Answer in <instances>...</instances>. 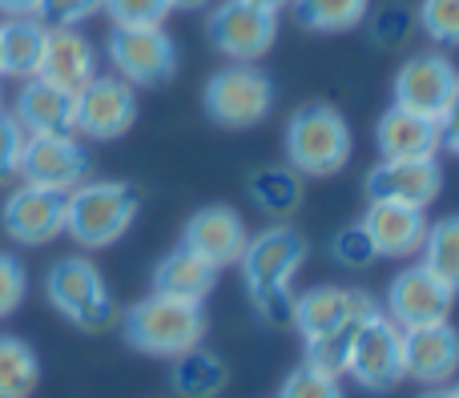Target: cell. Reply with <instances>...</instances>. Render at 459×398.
Returning a JSON list of instances; mask_svg holds the SVG:
<instances>
[{
	"label": "cell",
	"instance_id": "f35d334b",
	"mask_svg": "<svg viewBox=\"0 0 459 398\" xmlns=\"http://www.w3.org/2000/svg\"><path fill=\"white\" fill-rule=\"evenodd\" d=\"M40 0H0V13L4 16H32Z\"/></svg>",
	"mask_w": 459,
	"mask_h": 398
},
{
	"label": "cell",
	"instance_id": "8fae6325",
	"mask_svg": "<svg viewBox=\"0 0 459 398\" xmlns=\"http://www.w3.org/2000/svg\"><path fill=\"white\" fill-rule=\"evenodd\" d=\"M274 37L278 16L250 4V0H222L210 13V40L234 64H254L258 56H266L274 48Z\"/></svg>",
	"mask_w": 459,
	"mask_h": 398
},
{
	"label": "cell",
	"instance_id": "f1b7e54d",
	"mask_svg": "<svg viewBox=\"0 0 459 398\" xmlns=\"http://www.w3.org/2000/svg\"><path fill=\"white\" fill-rule=\"evenodd\" d=\"M299 174H294L290 165H278V169H262V174H254L250 182V198L258 201L262 214L270 217H290L294 209H299Z\"/></svg>",
	"mask_w": 459,
	"mask_h": 398
},
{
	"label": "cell",
	"instance_id": "9c48e42d",
	"mask_svg": "<svg viewBox=\"0 0 459 398\" xmlns=\"http://www.w3.org/2000/svg\"><path fill=\"white\" fill-rule=\"evenodd\" d=\"M371 314H379V306H375V298L367 290L315 286L307 294H294L290 326L302 334V343H315V338L339 334V330H355Z\"/></svg>",
	"mask_w": 459,
	"mask_h": 398
},
{
	"label": "cell",
	"instance_id": "e0dca14e",
	"mask_svg": "<svg viewBox=\"0 0 459 398\" xmlns=\"http://www.w3.org/2000/svg\"><path fill=\"white\" fill-rule=\"evenodd\" d=\"M403 370L423 386H444L459 370V334L452 322L403 330Z\"/></svg>",
	"mask_w": 459,
	"mask_h": 398
},
{
	"label": "cell",
	"instance_id": "74e56055",
	"mask_svg": "<svg viewBox=\"0 0 459 398\" xmlns=\"http://www.w3.org/2000/svg\"><path fill=\"white\" fill-rule=\"evenodd\" d=\"M439 129H444V149L459 157V101L452 105V113H447V117L439 121Z\"/></svg>",
	"mask_w": 459,
	"mask_h": 398
},
{
	"label": "cell",
	"instance_id": "5bb4252c",
	"mask_svg": "<svg viewBox=\"0 0 459 398\" xmlns=\"http://www.w3.org/2000/svg\"><path fill=\"white\" fill-rule=\"evenodd\" d=\"M455 306V290L444 286L428 266H407L391 278L387 290V318L395 322L399 330L411 326H431V322H447Z\"/></svg>",
	"mask_w": 459,
	"mask_h": 398
},
{
	"label": "cell",
	"instance_id": "d4e9b609",
	"mask_svg": "<svg viewBox=\"0 0 459 398\" xmlns=\"http://www.w3.org/2000/svg\"><path fill=\"white\" fill-rule=\"evenodd\" d=\"M226 383H230V370L214 351L194 346V351L174 359V391L182 398H218L226 391Z\"/></svg>",
	"mask_w": 459,
	"mask_h": 398
},
{
	"label": "cell",
	"instance_id": "3957f363",
	"mask_svg": "<svg viewBox=\"0 0 459 398\" xmlns=\"http://www.w3.org/2000/svg\"><path fill=\"white\" fill-rule=\"evenodd\" d=\"M142 193L129 182H81L65 198V233L85 250H105L129 233Z\"/></svg>",
	"mask_w": 459,
	"mask_h": 398
},
{
	"label": "cell",
	"instance_id": "f546056e",
	"mask_svg": "<svg viewBox=\"0 0 459 398\" xmlns=\"http://www.w3.org/2000/svg\"><path fill=\"white\" fill-rule=\"evenodd\" d=\"M278 398H347V394H342V383L334 375L302 362V367H294L290 375H286Z\"/></svg>",
	"mask_w": 459,
	"mask_h": 398
},
{
	"label": "cell",
	"instance_id": "4fadbf2b",
	"mask_svg": "<svg viewBox=\"0 0 459 398\" xmlns=\"http://www.w3.org/2000/svg\"><path fill=\"white\" fill-rule=\"evenodd\" d=\"M137 121V93L129 80L121 77H93L77 93V117H73V133L89 137V141H117L134 129Z\"/></svg>",
	"mask_w": 459,
	"mask_h": 398
},
{
	"label": "cell",
	"instance_id": "9a60e30c",
	"mask_svg": "<svg viewBox=\"0 0 459 398\" xmlns=\"http://www.w3.org/2000/svg\"><path fill=\"white\" fill-rule=\"evenodd\" d=\"M439 193H444V169L436 157H383L367 174L371 201H403L428 209Z\"/></svg>",
	"mask_w": 459,
	"mask_h": 398
},
{
	"label": "cell",
	"instance_id": "4316f807",
	"mask_svg": "<svg viewBox=\"0 0 459 398\" xmlns=\"http://www.w3.org/2000/svg\"><path fill=\"white\" fill-rule=\"evenodd\" d=\"M294 21L310 32H347L367 16L371 0H290Z\"/></svg>",
	"mask_w": 459,
	"mask_h": 398
},
{
	"label": "cell",
	"instance_id": "ab89813d",
	"mask_svg": "<svg viewBox=\"0 0 459 398\" xmlns=\"http://www.w3.org/2000/svg\"><path fill=\"white\" fill-rule=\"evenodd\" d=\"M250 4H258V8H266V13H282V8H290V0H250Z\"/></svg>",
	"mask_w": 459,
	"mask_h": 398
},
{
	"label": "cell",
	"instance_id": "2e32d148",
	"mask_svg": "<svg viewBox=\"0 0 459 398\" xmlns=\"http://www.w3.org/2000/svg\"><path fill=\"white\" fill-rule=\"evenodd\" d=\"M65 198L69 193L40 190V185L24 182L21 190L8 193V201L0 206V225L13 241L21 246H45L56 233H65Z\"/></svg>",
	"mask_w": 459,
	"mask_h": 398
},
{
	"label": "cell",
	"instance_id": "8d00e7d4",
	"mask_svg": "<svg viewBox=\"0 0 459 398\" xmlns=\"http://www.w3.org/2000/svg\"><path fill=\"white\" fill-rule=\"evenodd\" d=\"M24 129L16 125L13 113L0 109V182L16 177V165H21V149H24Z\"/></svg>",
	"mask_w": 459,
	"mask_h": 398
},
{
	"label": "cell",
	"instance_id": "d6a6232c",
	"mask_svg": "<svg viewBox=\"0 0 459 398\" xmlns=\"http://www.w3.org/2000/svg\"><path fill=\"white\" fill-rule=\"evenodd\" d=\"M420 24L436 45H459V0H423Z\"/></svg>",
	"mask_w": 459,
	"mask_h": 398
},
{
	"label": "cell",
	"instance_id": "5b68a950",
	"mask_svg": "<svg viewBox=\"0 0 459 398\" xmlns=\"http://www.w3.org/2000/svg\"><path fill=\"white\" fill-rule=\"evenodd\" d=\"M45 294L61 318H69L73 326L89 330V334H101L117 322L113 294L89 258H61L45 278Z\"/></svg>",
	"mask_w": 459,
	"mask_h": 398
},
{
	"label": "cell",
	"instance_id": "7a4b0ae2",
	"mask_svg": "<svg viewBox=\"0 0 459 398\" xmlns=\"http://www.w3.org/2000/svg\"><path fill=\"white\" fill-rule=\"evenodd\" d=\"M121 334L137 354L150 359H178L202 346L206 338V310L202 302H182L169 294H150L134 302L121 318Z\"/></svg>",
	"mask_w": 459,
	"mask_h": 398
},
{
	"label": "cell",
	"instance_id": "6da1fadb",
	"mask_svg": "<svg viewBox=\"0 0 459 398\" xmlns=\"http://www.w3.org/2000/svg\"><path fill=\"white\" fill-rule=\"evenodd\" d=\"M302 262H307V238L299 230H290V225L262 230L258 238L246 241L242 258H238L254 310L266 322H274V326H290V314H294L290 282Z\"/></svg>",
	"mask_w": 459,
	"mask_h": 398
},
{
	"label": "cell",
	"instance_id": "52a82bcc",
	"mask_svg": "<svg viewBox=\"0 0 459 398\" xmlns=\"http://www.w3.org/2000/svg\"><path fill=\"white\" fill-rule=\"evenodd\" d=\"M347 375L355 378L363 391H395L407 378L403 370V330L387 318V314H371L367 322H359L355 338H351L347 354Z\"/></svg>",
	"mask_w": 459,
	"mask_h": 398
},
{
	"label": "cell",
	"instance_id": "7bdbcfd3",
	"mask_svg": "<svg viewBox=\"0 0 459 398\" xmlns=\"http://www.w3.org/2000/svg\"><path fill=\"white\" fill-rule=\"evenodd\" d=\"M452 394H455V398H459V386H455V391H452Z\"/></svg>",
	"mask_w": 459,
	"mask_h": 398
},
{
	"label": "cell",
	"instance_id": "8992f818",
	"mask_svg": "<svg viewBox=\"0 0 459 398\" xmlns=\"http://www.w3.org/2000/svg\"><path fill=\"white\" fill-rule=\"evenodd\" d=\"M206 117L222 129H254L274 109V80L258 64H230L214 72L202 93Z\"/></svg>",
	"mask_w": 459,
	"mask_h": 398
},
{
	"label": "cell",
	"instance_id": "44dd1931",
	"mask_svg": "<svg viewBox=\"0 0 459 398\" xmlns=\"http://www.w3.org/2000/svg\"><path fill=\"white\" fill-rule=\"evenodd\" d=\"M37 77H45L48 85L65 89L77 97L89 80L97 77V53L77 29H48L45 53H40Z\"/></svg>",
	"mask_w": 459,
	"mask_h": 398
},
{
	"label": "cell",
	"instance_id": "ffe728a7",
	"mask_svg": "<svg viewBox=\"0 0 459 398\" xmlns=\"http://www.w3.org/2000/svg\"><path fill=\"white\" fill-rule=\"evenodd\" d=\"M375 145H379L383 157H439L444 129H439L436 117L391 105V109H383L379 125H375Z\"/></svg>",
	"mask_w": 459,
	"mask_h": 398
},
{
	"label": "cell",
	"instance_id": "d590c367",
	"mask_svg": "<svg viewBox=\"0 0 459 398\" xmlns=\"http://www.w3.org/2000/svg\"><path fill=\"white\" fill-rule=\"evenodd\" d=\"M334 258H339L347 270H363V266H371L379 254H375V246H371L363 225H347V230L334 238Z\"/></svg>",
	"mask_w": 459,
	"mask_h": 398
},
{
	"label": "cell",
	"instance_id": "603a6c76",
	"mask_svg": "<svg viewBox=\"0 0 459 398\" xmlns=\"http://www.w3.org/2000/svg\"><path fill=\"white\" fill-rule=\"evenodd\" d=\"M218 286V266H210L206 258H198L194 250L178 246L153 270V294H169L182 302H206Z\"/></svg>",
	"mask_w": 459,
	"mask_h": 398
},
{
	"label": "cell",
	"instance_id": "7c38bea8",
	"mask_svg": "<svg viewBox=\"0 0 459 398\" xmlns=\"http://www.w3.org/2000/svg\"><path fill=\"white\" fill-rule=\"evenodd\" d=\"M459 101V69L439 53H415L395 72V105L444 121Z\"/></svg>",
	"mask_w": 459,
	"mask_h": 398
},
{
	"label": "cell",
	"instance_id": "484cf974",
	"mask_svg": "<svg viewBox=\"0 0 459 398\" xmlns=\"http://www.w3.org/2000/svg\"><path fill=\"white\" fill-rule=\"evenodd\" d=\"M40 383V359L24 338L0 334V398H32Z\"/></svg>",
	"mask_w": 459,
	"mask_h": 398
},
{
	"label": "cell",
	"instance_id": "d6986e66",
	"mask_svg": "<svg viewBox=\"0 0 459 398\" xmlns=\"http://www.w3.org/2000/svg\"><path fill=\"white\" fill-rule=\"evenodd\" d=\"M246 222L234 214L230 206H206L186 222L182 230V246L194 250L198 258H206L210 266L226 270V266H238L246 250Z\"/></svg>",
	"mask_w": 459,
	"mask_h": 398
},
{
	"label": "cell",
	"instance_id": "60d3db41",
	"mask_svg": "<svg viewBox=\"0 0 459 398\" xmlns=\"http://www.w3.org/2000/svg\"><path fill=\"white\" fill-rule=\"evenodd\" d=\"M210 0H169V8H206Z\"/></svg>",
	"mask_w": 459,
	"mask_h": 398
},
{
	"label": "cell",
	"instance_id": "e575fe53",
	"mask_svg": "<svg viewBox=\"0 0 459 398\" xmlns=\"http://www.w3.org/2000/svg\"><path fill=\"white\" fill-rule=\"evenodd\" d=\"M24 294H29V278H24V266L13 254H0V318L21 310Z\"/></svg>",
	"mask_w": 459,
	"mask_h": 398
},
{
	"label": "cell",
	"instance_id": "836d02e7",
	"mask_svg": "<svg viewBox=\"0 0 459 398\" xmlns=\"http://www.w3.org/2000/svg\"><path fill=\"white\" fill-rule=\"evenodd\" d=\"M93 13H101V0H40L32 16H37L45 29H77V24Z\"/></svg>",
	"mask_w": 459,
	"mask_h": 398
},
{
	"label": "cell",
	"instance_id": "7402d4cb",
	"mask_svg": "<svg viewBox=\"0 0 459 398\" xmlns=\"http://www.w3.org/2000/svg\"><path fill=\"white\" fill-rule=\"evenodd\" d=\"M13 117L29 137L32 133H73L77 97L56 89V85H48L45 77H24L21 93H16Z\"/></svg>",
	"mask_w": 459,
	"mask_h": 398
},
{
	"label": "cell",
	"instance_id": "1f68e13d",
	"mask_svg": "<svg viewBox=\"0 0 459 398\" xmlns=\"http://www.w3.org/2000/svg\"><path fill=\"white\" fill-rule=\"evenodd\" d=\"M355 330H339V334H326V338L307 343V362L318 367V370H326V375L342 378L347 375V354H351V338H355Z\"/></svg>",
	"mask_w": 459,
	"mask_h": 398
},
{
	"label": "cell",
	"instance_id": "30bf717a",
	"mask_svg": "<svg viewBox=\"0 0 459 398\" xmlns=\"http://www.w3.org/2000/svg\"><path fill=\"white\" fill-rule=\"evenodd\" d=\"M85 174H89V153L73 133H32V137H24L16 177H24L29 185L69 193L85 182Z\"/></svg>",
	"mask_w": 459,
	"mask_h": 398
},
{
	"label": "cell",
	"instance_id": "277c9868",
	"mask_svg": "<svg viewBox=\"0 0 459 398\" xmlns=\"http://www.w3.org/2000/svg\"><path fill=\"white\" fill-rule=\"evenodd\" d=\"M351 161V125L339 109L315 101L286 121V165L299 177H331Z\"/></svg>",
	"mask_w": 459,
	"mask_h": 398
},
{
	"label": "cell",
	"instance_id": "b9f144b4",
	"mask_svg": "<svg viewBox=\"0 0 459 398\" xmlns=\"http://www.w3.org/2000/svg\"><path fill=\"white\" fill-rule=\"evenodd\" d=\"M420 398H455L452 391H444V386H431V391H423Z\"/></svg>",
	"mask_w": 459,
	"mask_h": 398
},
{
	"label": "cell",
	"instance_id": "ac0fdd59",
	"mask_svg": "<svg viewBox=\"0 0 459 398\" xmlns=\"http://www.w3.org/2000/svg\"><path fill=\"white\" fill-rule=\"evenodd\" d=\"M371 238L375 254L379 258H411L423 250L428 238V209L420 206H403V201H371L359 222Z\"/></svg>",
	"mask_w": 459,
	"mask_h": 398
},
{
	"label": "cell",
	"instance_id": "cb8c5ba5",
	"mask_svg": "<svg viewBox=\"0 0 459 398\" xmlns=\"http://www.w3.org/2000/svg\"><path fill=\"white\" fill-rule=\"evenodd\" d=\"M48 29L37 16H8L0 24V77H37Z\"/></svg>",
	"mask_w": 459,
	"mask_h": 398
},
{
	"label": "cell",
	"instance_id": "4dcf8cb0",
	"mask_svg": "<svg viewBox=\"0 0 459 398\" xmlns=\"http://www.w3.org/2000/svg\"><path fill=\"white\" fill-rule=\"evenodd\" d=\"M101 8L109 13L113 29H145V24H161L174 13L169 0H101Z\"/></svg>",
	"mask_w": 459,
	"mask_h": 398
},
{
	"label": "cell",
	"instance_id": "ba28073f",
	"mask_svg": "<svg viewBox=\"0 0 459 398\" xmlns=\"http://www.w3.org/2000/svg\"><path fill=\"white\" fill-rule=\"evenodd\" d=\"M109 64L129 85H166L178 72V45L161 24L145 29H113L109 32Z\"/></svg>",
	"mask_w": 459,
	"mask_h": 398
},
{
	"label": "cell",
	"instance_id": "83f0119b",
	"mask_svg": "<svg viewBox=\"0 0 459 398\" xmlns=\"http://www.w3.org/2000/svg\"><path fill=\"white\" fill-rule=\"evenodd\" d=\"M423 266L459 294V214L439 217L423 238Z\"/></svg>",
	"mask_w": 459,
	"mask_h": 398
}]
</instances>
